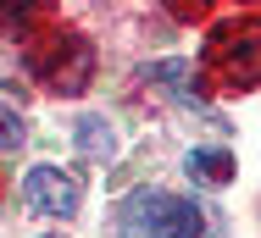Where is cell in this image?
I'll list each match as a JSON object with an SVG mask.
<instances>
[{"label": "cell", "mask_w": 261, "mask_h": 238, "mask_svg": "<svg viewBox=\"0 0 261 238\" xmlns=\"http://www.w3.org/2000/svg\"><path fill=\"white\" fill-rule=\"evenodd\" d=\"M161 6H172V17H195V11H206L211 0H161Z\"/></svg>", "instance_id": "cell-10"}, {"label": "cell", "mask_w": 261, "mask_h": 238, "mask_svg": "<svg viewBox=\"0 0 261 238\" xmlns=\"http://www.w3.org/2000/svg\"><path fill=\"white\" fill-rule=\"evenodd\" d=\"M22 194H28V205L45 211V216H72L78 199H84V183H78L72 172H61V166H34L28 183H22Z\"/></svg>", "instance_id": "cell-4"}, {"label": "cell", "mask_w": 261, "mask_h": 238, "mask_svg": "<svg viewBox=\"0 0 261 238\" xmlns=\"http://www.w3.org/2000/svg\"><path fill=\"white\" fill-rule=\"evenodd\" d=\"M211 67L222 72V83L233 89H256L261 83V17H239V22H222L211 34Z\"/></svg>", "instance_id": "cell-1"}, {"label": "cell", "mask_w": 261, "mask_h": 238, "mask_svg": "<svg viewBox=\"0 0 261 238\" xmlns=\"http://www.w3.org/2000/svg\"><path fill=\"white\" fill-rule=\"evenodd\" d=\"M184 172L195 183H206V189H222V183H233V155L228 150H189L184 155Z\"/></svg>", "instance_id": "cell-5"}, {"label": "cell", "mask_w": 261, "mask_h": 238, "mask_svg": "<svg viewBox=\"0 0 261 238\" xmlns=\"http://www.w3.org/2000/svg\"><path fill=\"white\" fill-rule=\"evenodd\" d=\"M39 72H45V83L61 89V95H84V83L95 78V50L84 45L78 34H61V39L39 55Z\"/></svg>", "instance_id": "cell-3"}, {"label": "cell", "mask_w": 261, "mask_h": 238, "mask_svg": "<svg viewBox=\"0 0 261 238\" xmlns=\"http://www.w3.org/2000/svg\"><path fill=\"white\" fill-rule=\"evenodd\" d=\"M78 150L95 155V161H111V155H117V133H111V122H106V116H84V122H78Z\"/></svg>", "instance_id": "cell-8"}, {"label": "cell", "mask_w": 261, "mask_h": 238, "mask_svg": "<svg viewBox=\"0 0 261 238\" xmlns=\"http://www.w3.org/2000/svg\"><path fill=\"white\" fill-rule=\"evenodd\" d=\"M145 78H150V83H172L178 100H200V72H195L189 61H156Z\"/></svg>", "instance_id": "cell-7"}, {"label": "cell", "mask_w": 261, "mask_h": 238, "mask_svg": "<svg viewBox=\"0 0 261 238\" xmlns=\"http://www.w3.org/2000/svg\"><path fill=\"white\" fill-rule=\"evenodd\" d=\"M50 6H56V0H0V34L28 39V28H34Z\"/></svg>", "instance_id": "cell-6"}, {"label": "cell", "mask_w": 261, "mask_h": 238, "mask_svg": "<svg viewBox=\"0 0 261 238\" xmlns=\"http://www.w3.org/2000/svg\"><path fill=\"white\" fill-rule=\"evenodd\" d=\"M17 144H22V128H17V116L0 105V150H17Z\"/></svg>", "instance_id": "cell-9"}, {"label": "cell", "mask_w": 261, "mask_h": 238, "mask_svg": "<svg viewBox=\"0 0 261 238\" xmlns=\"http://www.w3.org/2000/svg\"><path fill=\"white\" fill-rule=\"evenodd\" d=\"M128 227L139 238H200V211L178 194H134L128 205Z\"/></svg>", "instance_id": "cell-2"}]
</instances>
